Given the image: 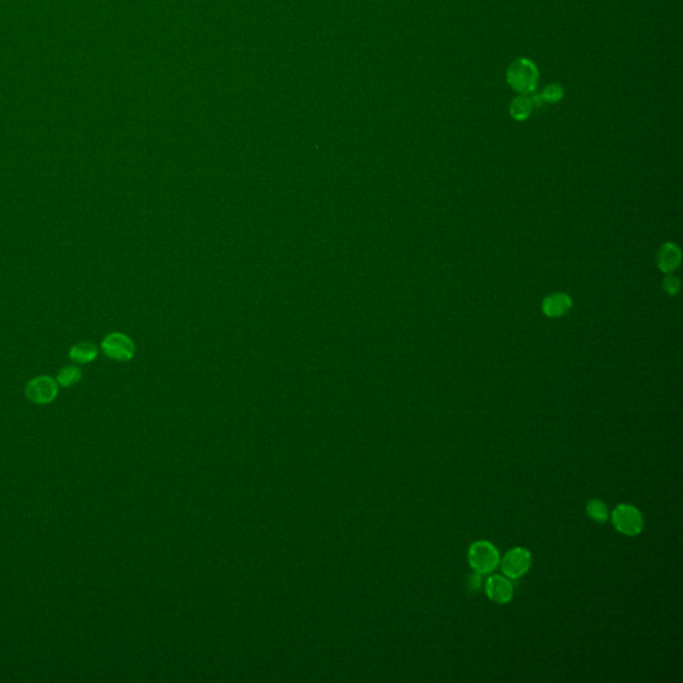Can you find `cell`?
<instances>
[{"mask_svg": "<svg viewBox=\"0 0 683 683\" xmlns=\"http://www.w3.org/2000/svg\"><path fill=\"white\" fill-rule=\"evenodd\" d=\"M531 553L525 547H514L503 555L501 568L504 577L516 580L528 574L531 568Z\"/></svg>", "mask_w": 683, "mask_h": 683, "instance_id": "obj_6", "label": "cell"}, {"mask_svg": "<svg viewBox=\"0 0 683 683\" xmlns=\"http://www.w3.org/2000/svg\"><path fill=\"white\" fill-rule=\"evenodd\" d=\"M506 79L513 90L519 92L521 95H529L532 94L538 86L540 72L537 65H534L530 59L521 58L509 65Z\"/></svg>", "mask_w": 683, "mask_h": 683, "instance_id": "obj_1", "label": "cell"}, {"mask_svg": "<svg viewBox=\"0 0 683 683\" xmlns=\"http://www.w3.org/2000/svg\"><path fill=\"white\" fill-rule=\"evenodd\" d=\"M27 400L35 404H49L56 400L59 385L50 375H38L28 381L25 388Z\"/></svg>", "mask_w": 683, "mask_h": 683, "instance_id": "obj_4", "label": "cell"}, {"mask_svg": "<svg viewBox=\"0 0 683 683\" xmlns=\"http://www.w3.org/2000/svg\"><path fill=\"white\" fill-rule=\"evenodd\" d=\"M467 559L473 571L480 575L490 574L501 562L498 549L489 541L474 542L468 549Z\"/></svg>", "mask_w": 683, "mask_h": 683, "instance_id": "obj_2", "label": "cell"}, {"mask_svg": "<svg viewBox=\"0 0 683 683\" xmlns=\"http://www.w3.org/2000/svg\"><path fill=\"white\" fill-rule=\"evenodd\" d=\"M470 592L475 593V592H479L480 590V586H482V575L478 574V573H471L467 575V585Z\"/></svg>", "mask_w": 683, "mask_h": 683, "instance_id": "obj_16", "label": "cell"}, {"mask_svg": "<svg viewBox=\"0 0 683 683\" xmlns=\"http://www.w3.org/2000/svg\"><path fill=\"white\" fill-rule=\"evenodd\" d=\"M485 592L487 598L492 602L498 605H506L513 599L514 586L511 583V580H509L507 577L492 575L486 580Z\"/></svg>", "mask_w": 683, "mask_h": 683, "instance_id": "obj_7", "label": "cell"}, {"mask_svg": "<svg viewBox=\"0 0 683 683\" xmlns=\"http://www.w3.org/2000/svg\"><path fill=\"white\" fill-rule=\"evenodd\" d=\"M586 511H587V516H590L596 523H606L608 516H610L606 503L601 501V499H592L590 502L587 503Z\"/></svg>", "mask_w": 683, "mask_h": 683, "instance_id": "obj_13", "label": "cell"}, {"mask_svg": "<svg viewBox=\"0 0 683 683\" xmlns=\"http://www.w3.org/2000/svg\"><path fill=\"white\" fill-rule=\"evenodd\" d=\"M98 355H99V348L95 343L89 340L77 342L74 346H71L68 351L70 359L77 366L90 364L98 358Z\"/></svg>", "mask_w": 683, "mask_h": 683, "instance_id": "obj_10", "label": "cell"}, {"mask_svg": "<svg viewBox=\"0 0 683 683\" xmlns=\"http://www.w3.org/2000/svg\"><path fill=\"white\" fill-rule=\"evenodd\" d=\"M663 290L669 294V295H677L681 290V283H679V279L674 275H668L665 279H663Z\"/></svg>", "mask_w": 683, "mask_h": 683, "instance_id": "obj_15", "label": "cell"}, {"mask_svg": "<svg viewBox=\"0 0 683 683\" xmlns=\"http://www.w3.org/2000/svg\"><path fill=\"white\" fill-rule=\"evenodd\" d=\"M534 110V104L528 95H519L510 104V115L518 122L526 120Z\"/></svg>", "mask_w": 683, "mask_h": 683, "instance_id": "obj_12", "label": "cell"}, {"mask_svg": "<svg viewBox=\"0 0 683 683\" xmlns=\"http://www.w3.org/2000/svg\"><path fill=\"white\" fill-rule=\"evenodd\" d=\"M101 350L104 355L116 362H127L135 354V345L129 336L123 333H111L104 336Z\"/></svg>", "mask_w": 683, "mask_h": 683, "instance_id": "obj_5", "label": "cell"}, {"mask_svg": "<svg viewBox=\"0 0 683 683\" xmlns=\"http://www.w3.org/2000/svg\"><path fill=\"white\" fill-rule=\"evenodd\" d=\"M82 376H83V371L80 369V366H77L75 363L72 364H68V366H65L62 367L59 371H58V375H56V382L59 387H68L75 386L77 385L80 381H82Z\"/></svg>", "mask_w": 683, "mask_h": 683, "instance_id": "obj_11", "label": "cell"}, {"mask_svg": "<svg viewBox=\"0 0 683 683\" xmlns=\"http://www.w3.org/2000/svg\"><path fill=\"white\" fill-rule=\"evenodd\" d=\"M611 523L619 534L626 537H637L642 532L645 521L642 513L632 504H618L611 513Z\"/></svg>", "mask_w": 683, "mask_h": 683, "instance_id": "obj_3", "label": "cell"}, {"mask_svg": "<svg viewBox=\"0 0 683 683\" xmlns=\"http://www.w3.org/2000/svg\"><path fill=\"white\" fill-rule=\"evenodd\" d=\"M563 89L558 83L549 84L544 90L542 91L541 96L546 104H554L561 102L563 99Z\"/></svg>", "mask_w": 683, "mask_h": 683, "instance_id": "obj_14", "label": "cell"}, {"mask_svg": "<svg viewBox=\"0 0 683 683\" xmlns=\"http://www.w3.org/2000/svg\"><path fill=\"white\" fill-rule=\"evenodd\" d=\"M681 259H682V253L678 245L674 243H665L658 251V267L665 274H671L679 267Z\"/></svg>", "mask_w": 683, "mask_h": 683, "instance_id": "obj_9", "label": "cell"}, {"mask_svg": "<svg viewBox=\"0 0 683 683\" xmlns=\"http://www.w3.org/2000/svg\"><path fill=\"white\" fill-rule=\"evenodd\" d=\"M573 306L571 298L563 293L551 294L542 302V311L547 318H561L568 314Z\"/></svg>", "mask_w": 683, "mask_h": 683, "instance_id": "obj_8", "label": "cell"}]
</instances>
